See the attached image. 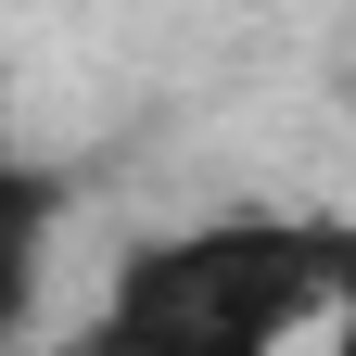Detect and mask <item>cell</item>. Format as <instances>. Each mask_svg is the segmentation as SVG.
Instances as JSON below:
<instances>
[{"label":"cell","instance_id":"1","mask_svg":"<svg viewBox=\"0 0 356 356\" xmlns=\"http://www.w3.org/2000/svg\"><path fill=\"white\" fill-rule=\"evenodd\" d=\"M356 331V216H204L115 254L64 356H293Z\"/></svg>","mask_w":356,"mask_h":356},{"label":"cell","instance_id":"2","mask_svg":"<svg viewBox=\"0 0 356 356\" xmlns=\"http://www.w3.org/2000/svg\"><path fill=\"white\" fill-rule=\"evenodd\" d=\"M64 204H76L64 165H13V153H0V356H13L26 318H38V267H51Z\"/></svg>","mask_w":356,"mask_h":356}]
</instances>
